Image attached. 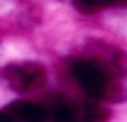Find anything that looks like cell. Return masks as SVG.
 I'll return each instance as SVG.
<instances>
[{
	"instance_id": "3957f363",
	"label": "cell",
	"mask_w": 127,
	"mask_h": 122,
	"mask_svg": "<svg viewBox=\"0 0 127 122\" xmlns=\"http://www.w3.org/2000/svg\"><path fill=\"white\" fill-rule=\"evenodd\" d=\"M45 68L40 63L33 61H19V63H9L2 68V80L19 94L26 92H35L45 85Z\"/></svg>"
},
{
	"instance_id": "5b68a950",
	"label": "cell",
	"mask_w": 127,
	"mask_h": 122,
	"mask_svg": "<svg viewBox=\"0 0 127 122\" xmlns=\"http://www.w3.org/2000/svg\"><path fill=\"white\" fill-rule=\"evenodd\" d=\"M73 2H75V9H80L85 14H92V12H99V9L113 5L115 0H73Z\"/></svg>"
},
{
	"instance_id": "6da1fadb",
	"label": "cell",
	"mask_w": 127,
	"mask_h": 122,
	"mask_svg": "<svg viewBox=\"0 0 127 122\" xmlns=\"http://www.w3.org/2000/svg\"><path fill=\"white\" fill-rule=\"evenodd\" d=\"M73 82L92 96L94 101L104 99H118L123 87H120V73H115L113 66H108L101 59H90V56H78L68 66Z\"/></svg>"
},
{
	"instance_id": "7a4b0ae2",
	"label": "cell",
	"mask_w": 127,
	"mask_h": 122,
	"mask_svg": "<svg viewBox=\"0 0 127 122\" xmlns=\"http://www.w3.org/2000/svg\"><path fill=\"white\" fill-rule=\"evenodd\" d=\"M54 122H106L108 110L99 101H80V99H57L50 108Z\"/></svg>"
},
{
	"instance_id": "8992f818",
	"label": "cell",
	"mask_w": 127,
	"mask_h": 122,
	"mask_svg": "<svg viewBox=\"0 0 127 122\" xmlns=\"http://www.w3.org/2000/svg\"><path fill=\"white\" fill-rule=\"evenodd\" d=\"M115 2H118V5H127V0H115Z\"/></svg>"
},
{
	"instance_id": "277c9868",
	"label": "cell",
	"mask_w": 127,
	"mask_h": 122,
	"mask_svg": "<svg viewBox=\"0 0 127 122\" xmlns=\"http://www.w3.org/2000/svg\"><path fill=\"white\" fill-rule=\"evenodd\" d=\"M0 122H47V113L33 101L19 99L0 110Z\"/></svg>"
}]
</instances>
